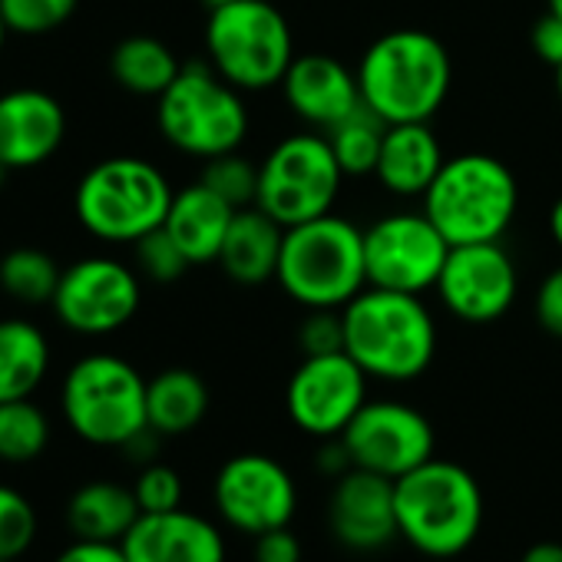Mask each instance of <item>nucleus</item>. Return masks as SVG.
<instances>
[{
    "instance_id": "obj_22",
    "label": "nucleus",
    "mask_w": 562,
    "mask_h": 562,
    "mask_svg": "<svg viewBox=\"0 0 562 562\" xmlns=\"http://www.w3.org/2000/svg\"><path fill=\"white\" fill-rule=\"evenodd\" d=\"M281 241H285V225H278L258 205H248L235 212L215 261L238 285H265L278 271Z\"/></svg>"
},
{
    "instance_id": "obj_33",
    "label": "nucleus",
    "mask_w": 562,
    "mask_h": 562,
    "mask_svg": "<svg viewBox=\"0 0 562 562\" xmlns=\"http://www.w3.org/2000/svg\"><path fill=\"white\" fill-rule=\"evenodd\" d=\"M80 0H0V14H4L11 34L41 37L57 27H64Z\"/></svg>"
},
{
    "instance_id": "obj_37",
    "label": "nucleus",
    "mask_w": 562,
    "mask_h": 562,
    "mask_svg": "<svg viewBox=\"0 0 562 562\" xmlns=\"http://www.w3.org/2000/svg\"><path fill=\"white\" fill-rule=\"evenodd\" d=\"M251 562H302V539L292 526L251 536Z\"/></svg>"
},
{
    "instance_id": "obj_4",
    "label": "nucleus",
    "mask_w": 562,
    "mask_h": 562,
    "mask_svg": "<svg viewBox=\"0 0 562 562\" xmlns=\"http://www.w3.org/2000/svg\"><path fill=\"white\" fill-rule=\"evenodd\" d=\"M274 281L302 308H345L368 289L364 228L335 212L285 228Z\"/></svg>"
},
{
    "instance_id": "obj_27",
    "label": "nucleus",
    "mask_w": 562,
    "mask_h": 562,
    "mask_svg": "<svg viewBox=\"0 0 562 562\" xmlns=\"http://www.w3.org/2000/svg\"><path fill=\"white\" fill-rule=\"evenodd\" d=\"M182 64L176 60V54L156 41V37H126L113 47L110 57V74L113 80L136 97H162L169 90V83L179 77Z\"/></svg>"
},
{
    "instance_id": "obj_2",
    "label": "nucleus",
    "mask_w": 562,
    "mask_h": 562,
    "mask_svg": "<svg viewBox=\"0 0 562 562\" xmlns=\"http://www.w3.org/2000/svg\"><path fill=\"white\" fill-rule=\"evenodd\" d=\"M345 351L374 381H417L437 355V322L420 295L368 285L341 308Z\"/></svg>"
},
{
    "instance_id": "obj_14",
    "label": "nucleus",
    "mask_w": 562,
    "mask_h": 562,
    "mask_svg": "<svg viewBox=\"0 0 562 562\" xmlns=\"http://www.w3.org/2000/svg\"><path fill=\"white\" fill-rule=\"evenodd\" d=\"M434 292L457 322L493 325L519 295V271L499 241L450 245Z\"/></svg>"
},
{
    "instance_id": "obj_24",
    "label": "nucleus",
    "mask_w": 562,
    "mask_h": 562,
    "mask_svg": "<svg viewBox=\"0 0 562 562\" xmlns=\"http://www.w3.org/2000/svg\"><path fill=\"white\" fill-rule=\"evenodd\" d=\"M143 516L133 486L113 480H90L74 490L67 503V529L74 539H97V542H123L126 532Z\"/></svg>"
},
{
    "instance_id": "obj_3",
    "label": "nucleus",
    "mask_w": 562,
    "mask_h": 562,
    "mask_svg": "<svg viewBox=\"0 0 562 562\" xmlns=\"http://www.w3.org/2000/svg\"><path fill=\"white\" fill-rule=\"evenodd\" d=\"M394 503L401 539L430 559L467 552L483 529V490L476 476L453 460L430 457L394 480Z\"/></svg>"
},
{
    "instance_id": "obj_41",
    "label": "nucleus",
    "mask_w": 562,
    "mask_h": 562,
    "mask_svg": "<svg viewBox=\"0 0 562 562\" xmlns=\"http://www.w3.org/2000/svg\"><path fill=\"white\" fill-rule=\"evenodd\" d=\"M519 562H562V542H555V539L532 542V546L519 555Z\"/></svg>"
},
{
    "instance_id": "obj_32",
    "label": "nucleus",
    "mask_w": 562,
    "mask_h": 562,
    "mask_svg": "<svg viewBox=\"0 0 562 562\" xmlns=\"http://www.w3.org/2000/svg\"><path fill=\"white\" fill-rule=\"evenodd\" d=\"M199 182H205L232 209H248V205L258 202V162H251L238 149L222 153L215 159H205Z\"/></svg>"
},
{
    "instance_id": "obj_36",
    "label": "nucleus",
    "mask_w": 562,
    "mask_h": 562,
    "mask_svg": "<svg viewBox=\"0 0 562 562\" xmlns=\"http://www.w3.org/2000/svg\"><path fill=\"white\" fill-rule=\"evenodd\" d=\"M299 345H302L305 358L345 351V318H341V308H308V315H305V322L299 328Z\"/></svg>"
},
{
    "instance_id": "obj_48",
    "label": "nucleus",
    "mask_w": 562,
    "mask_h": 562,
    "mask_svg": "<svg viewBox=\"0 0 562 562\" xmlns=\"http://www.w3.org/2000/svg\"><path fill=\"white\" fill-rule=\"evenodd\" d=\"M0 562H21V559H0Z\"/></svg>"
},
{
    "instance_id": "obj_29",
    "label": "nucleus",
    "mask_w": 562,
    "mask_h": 562,
    "mask_svg": "<svg viewBox=\"0 0 562 562\" xmlns=\"http://www.w3.org/2000/svg\"><path fill=\"white\" fill-rule=\"evenodd\" d=\"M50 443V417L31 397L0 404V463H34Z\"/></svg>"
},
{
    "instance_id": "obj_1",
    "label": "nucleus",
    "mask_w": 562,
    "mask_h": 562,
    "mask_svg": "<svg viewBox=\"0 0 562 562\" xmlns=\"http://www.w3.org/2000/svg\"><path fill=\"white\" fill-rule=\"evenodd\" d=\"M361 100L384 123H430L453 87L447 47L417 27L381 34L358 64Z\"/></svg>"
},
{
    "instance_id": "obj_12",
    "label": "nucleus",
    "mask_w": 562,
    "mask_h": 562,
    "mask_svg": "<svg viewBox=\"0 0 562 562\" xmlns=\"http://www.w3.org/2000/svg\"><path fill=\"white\" fill-rule=\"evenodd\" d=\"M143 302L139 274L110 255H90L64 268L54 295V315L64 328L103 338L126 328Z\"/></svg>"
},
{
    "instance_id": "obj_25",
    "label": "nucleus",
    "mask_w": 562,
    "mask_h": 562,
    "mask_svg": "<svg viewBox=\"0 0 562 562\" xmlns=\"http://www.w3.org/2000/svg\"><path fill=\"white\" fill-rule=\"evenodd\" d=\"M209 414V387L189 368H166L146 384V417L159 437H182Z\"/></svg>"
},
{
    "instance_id": "obj_44",
    "label": "nucleus",
    "mask_w": 562,
    "mask_h": 562,
    "mask_svg": "<svg viewBox=\"0 0 562 562\" xmlns=\"http://www.w3.org/2000/svg\"><path fill=\"white\" fill-rule=\"evenodd\" d=\"M546 4H549V14H555L562 21V0H546Z\"/></svg>"
},
{
    "instance_id": "obj_46",
    "label": "nucleus",
    "mask_w": 562,
    "mask_h": 562,
    "mask_svg": "<svg viewBox=\"0 0 562 562\" xmlns=\"http://www.w3.org/2000/svg\"><path fill=\"white\" fill-rule=\"evenodd\" d=\"M8 176H11V166L0 159V189H4V182H8Z\"/></svg>"
},
{
    "instance_id": "obj_47",
    "label": "nucleus",
    "mask_w": 562,
    "mask_h": 562,
    "mask_svg": "<svg viewBox=\"0 0 562 562\" xmlns=\"http://www.w3.org/2000/svg\"><path fill=\"white\" fill-rule=\"evenodd\" d=\"M555 93H559V100H562V64L555 67Z\"/></svg>"
},
{
    "instance_id": "obj_6",
    "label": "nucleus",
    "mask_w": 562,
    "mask_h": 562,
    "mask_svg": "<svg viewBox=\"0 0 562 562\" xmlns=\"http://www.w3.org/2000/svg\"><path fill=\"white\" fill-rule=\"evenodd\" d=\"M205 57L235 90L261 93L281 87L299 54L289 18L271 0H235L209 11Z\"/></svg>"
},
{
    "instance_id": "obj_11",
    "label": "nucleus",
    "mask_w": 562,
    "mask_h": 562,
    "mask_svg": "<svg viewBox=\"0 0 562 562\" xmlns=\"http://www.w3.org/2000/svg\"><path fill=\"white\" fill-rule=\"evenodd\" d=\"M218 519L245 536L292 526L299 513V483L289 467L268 453H235L212 480Z\"/></svg>"
},
{
    "instance_id": "obj_40",
    "label": "nucleus",
    "mask_w": 562,
    "mask_h": 562,
    "mask_svg": "<svg viewBox=\"0 0 562 562\" xmlns=\"http://www.w3.org/2000/svg\"><path fill=\"white\" fill-rule=\"evenodd\" d=\"M54 562H130L123 542H97V539H74L67 549L57 552Z\"/></svg>"
},
{
    "instance_id": "obj_7",
    "label": "nucleus",
    "mask_w": 562,
    "mask_h": 562,
    "mask_svg": "<svg viewBox=\"0 0 562 562\" xmlns=\"http://www.w3.org/2000/svg\"><path fill=\"white\" fill-rule=\"evenodd\" d=\"M176 189L159 166L139 156L97 162L77 186L74 209L80 225L103 241H139L169 215Z\"/></svg>"
},
{
    "instance_id": "obj_35",
    "label": "nucleus",
    "mask_w": 562,
    "mask_h": 562,
    "mask_svg": "<svg viewBox=\"0 0 562 562\" xmlns=\"http://www.w3.org/2000/svg\"><path fill=\"white\" fill-rule=\"evenodd\" d=\"M133 493L143 513H169L182 506V476L172 467L153 460L139 470Z\"/></svg>"
},
{
    "instance_id": "obj_31",
    "label": "nucleus",
    "mask_w": 562,
    "mask_h": 562,
    "mask_svg": "<svg viewBox=\"0 0 562 562\" xmlns=\"http://www.w3.org/2000/svg\"><path fill=\"white\" fill-rule=\"evenodd\" d=\"M41 536L37 506L11 483H0V559H24Z\"/></svg>"
},
{
    "instance_id": "obj_23",
    "label": "nucleus",
    "mask_w": 562,
    "mask_h": 562,
    "mask_svg": "<svg viewBox=\"0 0 562 562\" xmlns=\"http://www.w3.org/2000/svg\"><path fill=\"white\" fill-rule=\"evenodd\" d=\"M235 212L238 209H232L205 182H192L172 195L162 228L176 238V245L186 251L192 265H209L218 258Z\"/></svg>"
},
{
    "instance_id": "obj_9",
    "label": "nucleus",
    "mask_w": 562,
    "mask_h": 562,
    "mask_svg": "<svg viewBox=\"0 0 562 562\" xmlns=\"http://www.w3.org/2000/svg\"><path fill=\"white\" fill-rule=\"evenodd\" d=\"M156 123L162 139L195 159L235 153L248 136V106L241 90L222 80L212 64H186L159 97Z\"/></svg>"
},
{
    "instance_id": "obj_16",
    "label": "nucleus",
    "mask_w": 562,
    "mask_h": 562,
    "mask_svg": "<svg viewBox=\"0 0 562 562\" xmlns=\"http://www.w3.org/2000/svg\"><path fill=\"white\" fill-rule=\"evenodd\" d=\"M355 467L401 480L404 473L427 463L437 450L434 424L427 414L404 401H371L355 414L341 434Z\"/></svg>"
},
{
    "instance_id": "obj_5",
    "label": "nucleus",
    "mask_w": 562,
    "mask_h": 562,
    "mask_svg": "<svg viewBox=\"0 0 562 562\" xmlns=\"http://www.w3.org/2000/svg\"><path fill=\"white\" fill-rule=\"evenodd\" d=\"M519 209L513 169L486 153H460L443 162L424 192V212L450 245L499 241Z\"/></svg>"
},
{
    "instance_id": "obj_39",
    "label": "nucleus",
    "mask_w": 562,
    "mask_h": 562,
    "mask_svg": "<svg viewBox=\"0 0 562 562\" xmlns=\"http://www.w3.org/2000/svg\"><path fill=\"white\" fill-rule=\"evenodd\" d=\"M529 44H532L536 57L555 70V67L562 64V21H559L555 14H549V11H546V14L532 24Z\"/></svg>"
},
{
    "instance_id": "obj_21",
    "label": "nucleus",
    "mask_w": 562,
    "mask_h": 562,
    "mask_svg": "<svg viewBox=\"0 0 562 562\" xmlns=\"http://www.w3.org/2000/svg\"><path fill=\"white\" fill-rule=\"evenodd\" d=\"M443 162L447 156L430 123H387L374 176L397 199H424Z\"/></svg>"
},
{
    "instance_id": "obj_15",
    "label": "nucleus",
    "mask_w": 562,
    "mask_h": 562,
    "mask_svg": "<svg viewBox=\"0 0 562 562\" xmlns=\"http://www.w3.org/2000/svg\"><path fill=\"white\" fill-rule=\"evenodd\" d=\"M368 374L348 355H315L305 358L285 387V411L292 424L315 437H341L355 414L368 404Z\"/></svg>"
},
{
    "instance_id": "obj_45",
    "label": "nucleus",
    "mask_w": 562,
    "mask_h": 562,
    "mask_svg": "<svg viewBox=\"0 0 562 562\" xmlns=\"http://www.w3.org/2000/svg\"><path fill=\"white\" fill-rule=\"evenodd\" d=\"M202 4H205L209 11H215V8H225V4H235V0H202Z\"/></svg>"
},
{
    "instance_id": "obj_8",
    "label": "nucleus",
    "mask_w": 562,
    "mask_h": 562,
    "mask_svg": "<svg viewBox=\"0 0 562 562\" xmlns=\"http://www.w3.org/2000/svg\"><path fill=\"white\" fill-rule=\"evenodd\" d=\"M146 378L116 355L80 358L60 387V411L70 430L90 447L123 450L149 427Z\"/></svg>"
},
{
    "instance_id": "obj_10",
    "label": "nucleus",
    "mask_w": 562,
    "mask_h": 562,
    "mask_svg": "<svg viewBox=\"0 0 562 562\" xmlns=\"http://www.w3.org/2000/svg\"><path fill=\"white\" fill-rule=\"evenodd\" d=\"M341 172L328 136L322 133H292L268 149L258 162V209L268 212L278 225H302L331 212L341 182Z\"/></svg>"
},
{
    "instance_id": "obj_42",
    "label": "nucleus",
    "mask_w": 562,
    "mask_h": 562,
    "mask_svg": "<svg viewBox=\"0 0 562 562\" xmlns=\"http://www.w3.org/2000/svg\"><path fill=\"white\" fill-rule=\"evenodd\" d=\"M549 235H552L555 248H562V195L549 209Z\"/></svg>"
},
{
    "instance_id": "obj_13",
    "label": "nucleus",
    "mask_w": 562,
    "mask_h": 562,
    "mask_svg": "<svg viewBox=\"0 0 562 562\" xmlns=\"http://www.w3.org/2000/svg\"><path fill=\"white\" fill-rule=\"evenodd\" d=\"M450 241L420 212H387L371 228H364L368 285L424 295L437 285Z\"/></svg>"
},
{
    "instance_id": "obj_20",
    "label": "nucleus",
    "mask_w": 562,
    "mask_h": 562,
    "mask_svg": "<svg viewBox=\"0 0 562 562\" xmlns=\"http://www.w3.org/2000/svg\"><path fill=\"white\" fill-rule=\"evenodd\" d=\"M67 136L64 106L34 87L0 93V159L11 169L44 166Z\"/></svg>"
},
{
    "instance_id": "obj_17",
    "label": "nucleus",
    "mask_w": 562,
    "mask_h": 562,
    "mask_svg": "<svg viewBox=\"0 0 562 562\" xmlns=\"http://www.w3.org/2000/svg\"><path fill=\"white\" fill-rule=\"evenodd\" d=\"M331 536L351 552H381L391 546L397 532V503L394 480L351 467L335 480L328 503Z\"/></svg>"
},
{
    "instance_id": "obj_34",
    "label": "nucleus",
    "mask_w": 562,
    "mask_h": 562,
    "mask_svg": "<svg viewBox=\"0 0 562 562\" xmlns=\"http://www.w3.org/2000/svg\"><path fill=\"white\" fill-rule=\"evenodd\" d=\"M189 265H192V261L186 258V251L176 245V238H172L162 225L153 228L149 235H143V238L136 241V268H139L146 278L159 281V285H169V281L182 278Z\"/></svg>"
},
{
    "instance_id": "obj_18",
    "label": "nucleus",
    "mask_w": 562,
    "mask_h": 562,
    "mask_svg": "<svg viewBox=\"0 0 562 562\" xmlns=\"http://www.w3.org/2000/svg\"><path fill=\"white\" fill-rule=\"evenodd\" d=\"M281 97L299 120L322 133L364 106L358 70L331 54H299L281 80Z\"/></svg>"
},
{
    "instance_id": "obj_38",
    "label": "nucleus",
    "mask_w": 562,
    "mask_h": 562,
    "mask_svg": "<svg viewBox=\"0 0 562 562\" xmlns=\"http://www.w3.org/2000/svg\"><path fill=\"white\" fill-rule=\"evenodd\" d=\"M536 322L552 338H562V265H555L536 292Z\"/></svg>"
},
{
    "instance_id": "obj_43",
    "label": "nucleus",
    "mask_w": 562,
    "mask_h": 562,
    "mask_svg": "<svg viewBox=\"0 0 562 562\" xmlns=\"http://www.w3.org/2000/svg\"><path fill=\"white\" fill-rule=\"evenodd\" d=\"M8 34H11V27H8V21H4V14H0V54H4V44H8Z\"/></svg>"
},
{
    "instance_id": "obj_30",
    "label": "nucleus",
    "mask_w": 562,
    "mask_h": 562,
    "mask_svg": "<svg viewBox=\"0 0 562 562\" xmlns=\"http://www.w3.org/2000/svg\"><path fill=\"white\" fill-rule=\"evenodd\" d=\"M60 274L57 261L41 248H14L0 258V289L21 305H50Z\"/></svg>"
},
{
    "instance_id": "obj_28",
    "label": "nucleus",
    "mask_w": 562,
    "mask_h": 562,
    "mask_svg": "<svg viewBox=\"0 0 562 562\" xmlns=\"http://www.w3.org/2000/svg\"><path fill=\"white\" fill-rule=\"evenodd\" d=\"M384 130H387V123L378 113H371L368 106H361L358 113H351L348 120H341L338 126H331L325 133L331 143V153H335V159L348 179L374 176L381 143H384Z\"/></svg>"
},
{
    "instance_id": "obj_26",
    "label": "nucleus",
    "mask_w": 562,
    "mask_h": 562,
    "mask_svg": "<svg viewBox=\"0 0 562 562\" xmlns=\"http://www.w3.org/2000/svg\"><path fill=\"white\" fill-rule=\"evenodd\" d=\"M50 371L47 335L21 318L0 322V404L34 397Z\"/></svg>"
},
{
    "instance_id": "obj_19",
    "label": "nucleus",
    "mask_w": 562,
    "mask_h": 562,
    "mask_svg": "<svg viewBox=\"0 0 562 562\" xmlns=\"http://www.w3.org/2000/svg\"><path fill=\"white\" fill-rule=\"evenodd\" d=\"M123 552L130 562H225L228 555L222 529L182 506L143 513L126 532Z\"/></svg>"
}]
</instances>
